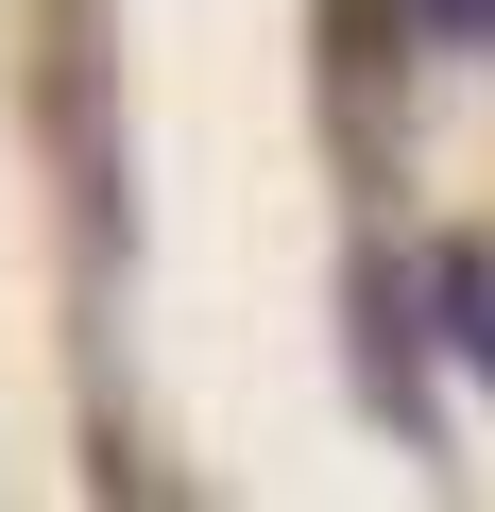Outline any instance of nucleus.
I'll use <instances>...</instances> for the list:
<instances>
[{"label":"nucleus","instance_id":"nucleus-2","mask_svg":"<svg viewBox=\"0 0 495 512\" xmlns=\"http://www.w3.org/2000/svg\"><path fill=\"white\" fill-rule=\"evenodd\" d=\"M410 18H427V35H495V0H410Z\"/></svg>","mask_w":495,"mask_h":512},{"label":"nucleus","instance_id":"nucleus-1","mask_svg":"<svg viewBox=\"0 0 495 512\" xmlns=\"http://www.w3.org/2000/svg\"><path fill=\"white\" fill-rule=\"evenodd\" d=\"M444 291H461V325H478V359H495V256H461Z\"/></svg>","mask_w":495,"mask_h":512}]
</instances>
